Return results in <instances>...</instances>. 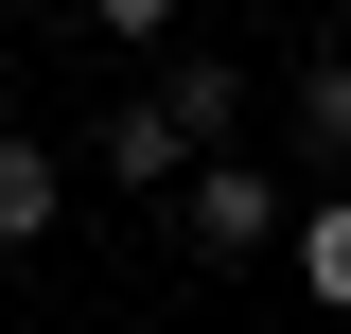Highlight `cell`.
<instances>
[{"label":"cell","mask_w":351,"mask_h":334,"mask_svg":"<svg viewBox=\"0 0 351 334\" xmlns=\"http://www.w3.org/2000/svg\"><path fill=\"white\" fill-rule=\"evenodd\" d=\"M176 229H193V247H211V264H246L263 229H281V194H263L246 159H211V176H193V194H176Z\"/></svg>","instance_id":"1"},{"label":"cell","mask_w":351,"mask_h":334,"mask_svg":"<svg viewBox=\"0 0 351 334\" xmlns=\"http://www.w3.org/2000/svg\"><path fill=\"white\" fill-rule=\"evenodd\" d=\"M53 211H71V176H53V141H0V247H36Z\"/></svg>","instance_id":"2"},{"label":"cell","mask_w":351,"mask_h":334,"mask_svg":"<svg viewBox=\"0 0 351 334\" xmlns=\"http://www.w3.org/2000/svg\"><path fill=\"white\" fill-rule=\"evenodd\" d=\"M106 176H193V124L176 106H106Z\"/></svg>","instance_id":"3"},{"label":"cell","mask_w":351,"mask_h":334,"mask_svg":"<svg viewBox=\"0 0 351 334\" xmlns=\"http://www.w3.org/2000/svg\"><path fill=\"white\" fill-rule=\"evenodd\" d=\"M299 141L351 159V53H299Z\"/></svg>","instance_id":"4"},{"label":"cell","mask_w":351,"mask_h":334,"mask_svg":"<svg viewBox=\"0 0 351 334\" xmlns=\"http://www.w3.org/2000/svg\"><path fill=\"white\" fill-rule=\"evenodd\" d=\"M299 282L351 317V194H316V211H299Z\"/></svg>","instance_id":"5"},{"label":"cell","mask_w":351,"mask_h":334,"mask_svg":"<svg viewBox=\"0 0 351 334\" xmlns=\"http://www.w3.org/2000/svg\"><path fill=\"white\" fill-rule=\"evenodd\" d=\"M158 106H176V124H193V141H211V124H228V106H246V88H228V71H211V53H176V71H158Z\"/></svg>","instance_id":"6"},{"label":"cell","mask_w":351,"mask_h":334,"mask_svg":"<svg viewBox=\"0 0 351 334\" xmlns=\"http://www.w3.org/2000/svg\"><path fill=\"white\" fill-rule=\"evenodd\" d=\"M88 18H106V36H176V0H88Z\"/></svg>","instance_id":"7"},{"label":"cell","mask_w":351,"mask_h":334,"mask_svg":"<svg viewBox=\"0 0 351 334\" xmlns=\"http://www.w3.org/2000/svg\"><path fill=\"white\" fill-rule=\"evenodd\" d=\"M334 18H351V0H334Z\"/></svg>","instance_id":"8"}]
</instances>
